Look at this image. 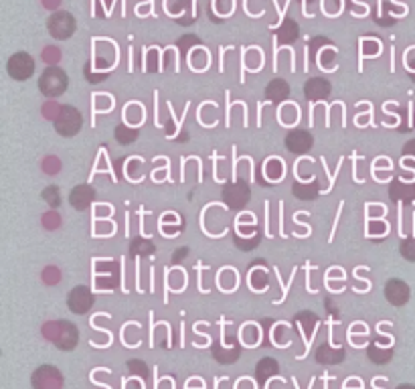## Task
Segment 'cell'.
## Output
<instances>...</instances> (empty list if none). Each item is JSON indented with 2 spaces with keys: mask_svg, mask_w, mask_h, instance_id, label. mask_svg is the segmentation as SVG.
<instances>
[{
  "mask_svg": "<svg viewBox=\"0 0 415 389\" xmlns=\"http://www.w3.org/2000/svg\"><path fill=\"white\" fill-rule=\"evenodd\" d=\"M59 160H57L55 156H49V158H45V162H43V169H45V173H57L59 171Z\"/></svg>",
  "mask_w": 415,
  "mask_h": 389,
  "instance_id": "d4e9b609",
  "label": "cell"
},
{
  "mask_svg": "<svg viewBox=\"0 0 415 389\" xmlns=\"http://www.w3.org/2000/svg\"><path fill=\"white\" fill-rule=\"evenodd\" d=\"M395 389H415V386H412V383H401V386H397Z\"/></svg>",
  "mask_w": 415,
  "mask_h": 389,
  "instance_id": "f1b7e54d",
  "label": "cell"
},
{
  "mask_svg": "<svg viewBox=\"0 0 415 389\" xmlns=\"http://www.w3.org/2000/svg\"><path fill=\"white\" fill-rule=\"evenodd\" d=\"M128 369H130V373H136V375H140V377H144V379H146V373H148V369H146V365H144L142 361L134 359V361L128 363Z\"/></svg>",
  "mask_w": 415,
  "mask_h": 389,
  "instance_id": "cb8c5ba5",
  "label": "cell"
},
{
  "mask_svg": "<svg viewBox=\"0 0 415 389\" xmlns=\"http://www.w3.org/2000/svg\"><path fill=\"white\" fill-rule=\"evenodd\" d=\"M312 146H314V138L308 130L298 128V130H290L286 134V148L294 155H306Z\"/></svg>",
  "mask_w": 415,
  "mask_h": 389,
  "instance_id": "ba28073f",
  "label": "cell"
},
{
  "mask_svg": "<svg viewBox=\"0 0 415 389\" xmlns=\"http://www.w3.org/2000/svg\"><path fill=\"white\" fill-rule=\"evenodd\" d=\"M409 296H412V290H409V286L403 280L393 278V280H389L385 284V298L393 306H405L409 302Z\"/></svg>",
  "mask_w": 415,
  "mask_h": 389,
  "instance_id": "30bf717a",
  "label": "cell"
},
{
  "mask_svg": "<svg viewBox=\"0 0 415 389\" xmlns=\"http://www.w3.org/2000/svg\"><path fill=\"white\" fill-rule=\"evenodd\" d=\"M399 253H401L407 262H415V237L403 239V243L399 246Z\"/></svg>",
  "mask_w": 415,
  "mask_h": 389,
  "instance_id": "d6986e66",
  "label": "cell"
},
{
  "mask_svg": "<svg viewBox=\"0 0 415 389\" xmlns=\"http://www.w3.org/2000/svg\"><path fill=\"white\" fill-rule=\"evenodd\" d=\"M43 337L47 341H51L57 349L61 351H73L77 347V341H79L77 327L73 323H69V320H51V323H45Z\"/></svg>",
  "mask_w": 415,
  "mask_h": 389,
  "instance_id": "6da1fadb",
  "label": "cell"
},
{
  "mask_svg": "<svg viewBox=\"0 0 415 389\" xmlns=\"http://www.w3.org/2000/svg\"><path fill=\"white\" fill-rule=\"evenodd\" d=\"M59 4H61V0H43V6L49 8V10H55Z\"/></svg>",
  "mask_w": 415,
  "mask_h": 389,
  "instance_id": "83f0119b",
  "label": "cell"
},
{
  "mask_svg": "<svg viewBox=\"0 0 415 389\" xmlns=\"http://www.w3.org/2000/svg\"><path fill=\"white\" fill-rule=\"evenodd\" d=\"M43 280H45L47 284H57V282H59V270H57V268H47V270L43 272Z\"/></svg>",
  "mask_w": 415,
  "mask_h": 389,
  "instance_id": "484cf974",
  "label": "cell"
},
{
  "mask_svg": "<svg viewBox=\"0 0 415 389\" xmlns=\"http://www.w3.org/2000/svg\"><path fill=\"white\" fill-rule=\"evenodd\" d=\"M76 19H73V15L67 13V10H57V13H53V15L49 17V20H47V31H49V35L57 41L71 39L73 33H76Z\"/></svg>",
  "mask_w": 415,
  "mask_h": 389,
  "instance_id": "3957f363",
  "label": "cell"
},
{
  "mask_svg": "<svg viewBox=\"0 0 415 389\" xmlns=\"http://www.w3.org/2000/svg\"><path fill=\"white\" fill-rule=\"evenodd\" d=\"M330 92H332V85H330V81L326 78H312L304 83V96L310 101L326 99L330 96Z\"/></svg>",
  "mask_w": 415,
  "mask_h": 389,
  "instance_id": "8fae6325",
  "label": "cell"
},
{
  "mask_svg": "<svg viewBox=\"0 0 415 389\" xmlns=\"http://www.w3.org/2000/svg\"><path fill=\"white\" fill-rule=\"evenodd\" d=\"M401 153H403V156H412V158L415 160V138L414 140H409V142L403 146V150H401Z\"/></svg>",
  "mask_w": 415,
  "mask_h": 389,
  "instance_id": "4316f807",
  "label": "cell"
},
{
  "mask_svg": "<svg viewBox=\"0 0 415 389\" xmlns=\"http://www.w3.org/2000/svg\"><path fill=\"white\" fill-rule=\"evenodd\" d=\"M61 59V51L57 47H45L43 51V61L51 67V65H57V61Z\"/></svg>",
  "mask_w": 415,
  "mask_h": 389,
  "instance_id": "7402d4cb",
  "label": "cell"
},
{
  "mask_svg": "<svg viewBox=\"0 0 415 389\" xmlns=\"http://www.w3.org/2000/svg\"><path fill=\"white\" fill-rule=\"evenodd\" d=\"M278 371H280L278 361H276V359H269V357H265V359H262V361L255 365V375H258V381H260V383H265V381H267L269 377H274Z\"/></svg>",
  "mask_w": 415,
  "mask_h": 389,
  "instance_id": "5bb4252c",
  "label": "cell"
},
{
  "mask_svg": "<svg viewBox=\"0 0 415 389\" xmlns=\"http://www.w3.org/2000/svg\"><path fill=\"white\" fill-rule=\"evenodd\" d=\"M316 359H318V363H326V365H337V363H340V361L344 359V351H342V349L332 351L330 347L322 345L321 349L316 351Z\"/></svg>",
  "mask_w": 415,
  "mask_h": 389,
  "instance_id": "9a60e30c",
  "label": "cell"
},
{
  "mask_svg": "<svg viewBox=\"0 0 415 389\" xmlns=\"http://www.w3.org/2000/svg\"><path fill=\"white\" fill-rule=\"evenodd\" d=\"M81 126H83V116H81V112L77 110L76 106L61 108L59 116L55 118V130L61 136H76L77 132L81 130Z\"/></svg>",
  "mask_w": 415,
  "mask_h": 389,
  "instance_id": "277c9868",
  "label": "cell"
},
{
  "mask_svg": "<svg viewBox=\"0 0 415 389\" xmlns=\"http://www.w3.org/2000/svg\"><path fill=\"white\" fill-rule=\"evenodd\" d=\"M31 383L35 389H63V373L57 369L55 365H41L33 377H31Z\"/></svg>",
  "mask_w": 415,
  "mask_h": 389,
  "instance_id": "8992f818",
  "label": "cell"
},
{
  "mask_svg": "<svg viewBox=\"0 0 415 389\" xmlns=\"http://www.w3.org/2000/svg\"><path fill=\"white\" fill-rule=\"evenodd\" d=\"M288 96H290V85H288V81L282 78L272 79V81L267 83V87H265V97H267L269 101H274V104H280V101H283Z\"/></svg>",
  "mask_w": 415,
  "mask_h": 389,
  "instance_id": "4fadbf2b",
  "label": "cell"
},
{
  "mask_svg": "<svg viewBox=\"0 0 415 389\" xmlns=\"http://www.w3.org/2000/svg\"><path fill=\"white\" fill-rule=\"evenodd\" d=\"M335 61H337V51L335 49H324L321 57V67H326V69H332L335 67Z\"/></svg>",
  "mask_w": 415,
  "mask_h": 389,
  "instance_id": "603a6c76",
  "label": "cell"
},
{
  "mask_svg": "<svg viewBox=\"0 0 415 389\" xmlns=\"http://www.w3.org/2000/svg\"><path fill=\"white\" fill-rule=\"evenodd\" d=\"M67 87H69V78H67V73H65L61 67H57V65L47 67V69L41 73V78H38V90H41V94L45 97L63 96V94L67 92Z\"/></svg>",
  "mask_w": 415,
  "mask_h": 389,
  "instance_id": "7a4b0ae2",
  "label": "cell"
},
{
  "mask_svg": "<svg viewBox=\"0 0 415 389\" xmlns=\"http://www.w3.org/2000/svg\"><path fill=\"white\" fill-rule=\"evenodd\" d=\"M6 71L15 81H27L35 73V59L24 51L13 53L6 61Z\"/></svg>",
  "mask_w": 415,
  "mask_h": 389,
  "instance_id": "5b68a950",
  "label": "cell"
},
{
  "mask_svg": "<svg viewBox=\"0 0 415 389\" xmlns=\"http://www.w3.org/2000/svg\"><path fill=\"white\" fill-rule=\"evenodd\" d=\"M249 187H247L244 181H237V183H231L227 185L225 191H223V199L231 209H244L249 201Z\"/></svg>",
  "mask_w": 415,
  "mask_h": 389,
  "instance_id": "9c48e42d",
  "label": "cell"
},
{
  "mask_svg": "<svg viewBox=\"0 0 415 389\" xmlns=\"http://www.w3.org/2000/svg\"><path fill=\"white\" fill-rule=\"evenodd\" d=\"M94 199L95 191L94 187H90V185H77L76 189H71V193H69V203L77 211H85L94 203Z\"/></svg>",
  "mask_w": 415,
  "mask_h": 389,
  "instance_id": "7c38bea8",
  "label": "cell"
},
{
  "mask_svg": "<svg viewBox=\"0 0 415 389\" xmlns=\"http://www.w3.org/2000/svg\"><path fill=\"white\" fill-rule=\"evenodd\" d=\"M294 193H296L298 199H314L316 193H318V189H316V185H312V187L296 185V187H294Z\"/></svg>",
  "mask_w": 415,
  "mask_h": 389,
  "instance_id": "44dd1931",
  "label": "cell"
},
{
  "mask_svg": "<svg viewBox=\"0 0 415 389\" xmlns=\"http://www.w3.org/2000/svg\"><path fill=\"white\" fill-rule=\"evenodd\" d=\"M278 37L282 43H294L298 39V24L294 20H286L282 24V29L278 31Z\"/></svg>",
  "mask_w": 415,
  "mask_h": 389,
  "instance_id": "2e32d148",
  "label": "cell"
},
{
  "mask_svg": "<svg viewBox=\"0 0 415 389\" xmlns=\"http://www.w3.org/2000/svg\"><path fill=\"white\" fill-rule=\"evenodd\" d=\"M67 306L73 314H87L94 306V292L87 286H76L67 296Z\"/></svg>",
  "mask_w": 415,
  "mask_h": 389,
  "instance_id": "52a82bcc",
  "label": "cell"
},
{
  "mask_svg": "<svg viewBox=\"0 0 415 389\" xmlns=\"http://www.w3.org/2000/svg\"><path fill=\"white\" fill-rule=\"evenodd\" d=\"M43 199L49 203V207H59V203H61L59 189H57V187H47V189L43 191Z\"/></svg>",
  "mask_w": 415,
  "mask_h": 389,
  "instance_id": "ffe728a7",
  "label": "cell"
},
{
  "mask_svg": "<svg viewBox=\"0 0 415 389\" xmlns=\"http://www.w3.org/2000/svg\"><path fill=\"white\" fill-rule=\"evenodd\" d=\"M136 138H138V130H136V128L124 126V124H120V126L115 128V140H118L120 144H130Z\"/></svg>",
  "mask_w": 415,
  "mask_h": 389,
  "instance_id": "e0dca14e",
  "label": "cell"
},
{
  "mask_svg": "<svg viewBox=\"0 0 415 389\" xmlns=\"http://www.w3.org/2000/svg\"><path fill=\"white\" fill-rule=\"evenodd\" d=\"M367 355H369V359H371L373 363H377V365H385L387 361H391V355H393V351L391 349L381 351V349H377L375 345H371V347H369V351H367Z\"/></svg>",
  "mask_w": 415,
  "mask_h": 389,
  "instance_id": "ac0fdd59",
  "label": "cell"
}]
</instances>
